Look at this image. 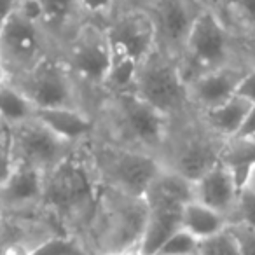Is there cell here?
<instances>
[{"mask_svg":"<svg viewBox=\"0 0 255 255\" xmlns=\"http://www.w3.org/2000/svg\"><path fill=\"white\" fill-rule=\"evenodd\" d=\"M102 189L86 142L77 143L74 150L44 177L40 215L54 224L60 233L82 241L96 212Z\"/></svg>","mask_w":255,"mask_h":255,"instance_id":"1","label":"cell"},{"mask_svg":"<svg viewBox=\"0 0 255 255\" xmlns=\"http://www.w3.org/2000/svg\"><path fill=\"white\" fill-rule=\"evenodd\" d=\"M95 117V135L161 159L170 136L171 119L133 89L103 96Z\"/></svg>","mask_w":255,"mask_h":255,"instance_id":"2","label":"cell"},{"mask_svg":"<svg viewBox=\"0 0 255 255\" xmlns=\"http://www.w3.org/2000/svg\"><path fill=\"white\" fill-rule=\"evenodd\" d=\"M145 199L103 187L96 212L82 243L88 255H116L124 248L140 245L145 231Z\"/></svg>","mask_w":255,"mask_h":255,"instance_id":"3","label":"cell"},{"mask_svg":"<svg viewBox=\"0 0 255 255\" xmlns=\"http://www.w3.org/2000/svg\"><path fill=\"white\" fill-rule=\"evenodd\" d=\"M93 168L102 187L145 198L150 184L164 168L157 156L119 145L98 135L86 140Z\"/></svg>","mask_w":255,"mask_h":255,"instance_id":"4","label":"cell"},{"mask_svg":"<svg viewBox=\"0 0 255 255\" xmlns=\"http://www.w3.org/2000/svg\"><path fill=\"white\" fill-rule=\"evenodd\" d=\"M226 138L213 133L194 109L171 121L170 136L161 156L164 168L196 182L219 163Z\"/></svg>","mask_w":255,"mask_h":255,"instance_id":"5","label":"cell"},{"mask_svg":"<svg viewBox=\"0 0 255 255\" xmlns=\"http://www.w3.org/2000/svg\"><path fill=\"white\" fill-rule=\"evenodd\" d=\"M84 93L89 112L95 116L103 100V84L112 61V47L105 23L89 19L77 33L58 51Z\"/></svg>","mask_w":255,"mask_h":255,"instance_id":"6","label":"cell"},{"mask_svg":"<svg viewBox=\"0 0 255 255\" xmlns=\"http://www.w3.org/2000/svg\"><path fill=\"white\" fill-rule=\"evenodd\" d=\"M147 222L140 247L156 255L163 243L182 227L184 206L194 199V182L163 168L145 194Z\"/></svg>","mask_w":255,"mask_h":255,"instance_id":"7","label":"cell"},{"mask_svg":"<svg viewBox=\"0 0 255 255\" xmlns=\"http://www.w3.org/2000/svg\"><path fill=\"white\" fill-rule=\"evenodd\" d=\"M178 61L189 82L205 72L245 60L236 39L227 32L213 9L205 7L196 14Z\"/></svg>","mask_w":255,"mask_h":255,"instance_id":"8","label":"cell"},{"mask_svg":"<svg viewBox=\"0 0 255 255\" xmlns=\"http://www.w3.org/2000/svg\"><path fill=\"white\" fill-rule=\"evenodd\" d=\"M133 91L171 121L192 110L180 61L161 49H156L140 63Z\"/></svg>","mask_w":255,"mask_h":255,"instance_id":"9","label":"cell"},{"mask_svg":"<svg viewBox=\"0 0 255 255\" xmlns=\"http://www.w3.org/2000/svg\"><path fill=\"white\" fill-rule=\"evenodd\" d=\"M37 110L81 109L89 112L84 93L58 53L49 54L37 67L19 77L11 79Z\"/></svg>","mask_w":255,"mask_h":255,"instance_id":"10","label":"cell"},{"mask_svg":"<svg viewBox=\"0 0 255 255\" xmlns=\"http://www.w3.org/2000/svg\"><path fill=\"white\" fill-rule=\"evenodd\" d=\"M54 53H58L56 47L39 19L21 9L0 26V65L9 81L26 74Z\"/></svg>","mask_w":255,"mask_h":255,"instance_id":"11","label":"cell"},{"mask_svg":"<svg viewBox=\"0 0 255 255\" xmlns=\"http://www.w3.org/2000/svg\"><path fill=\"white\" fill-rule=\"evenodd\" d=\"M16 164H26L47 173L74 150L77 143L61 138L37 116L7 126Z\"/></svg>","mask_w":255,"mask_h":255,"instance_id":"12","label":"cell"},{"mask_svg":"<svg viewBox=\"0 0 255 255\" xmlns=\"http://www.w3.org/2000/svg\"><path fill=\"white\" fill-rule=\"evenodd\" d=\"M110 47L131 56L136 63H143L157 49L154 23L143 7L116 12L105 23Z\"/></svg>","mask_w":255,"mask_h":255,"instance_id":"13","label":"cell"},{"mask_svg":"<svg viewBox=\"0 0 255 255\" xmlns=\"http://www.w3.org/2000/svg\"><path fill=\"white\" fill-rule=\"evenodd\" d=\"M142 7L154 23L157 49L180 58L198 11L189 0H147Z\"/></svg>","mask_w":255,"mask_h":255,"instance_id":"14","label":"cell"},{"mask_svg":"<svg viewBox=\"0 0 255 255\" xmlns=\"http://www.w3.org/2000/svg\"><path fill=\"white\" fill-rule=\"evenodd\" d=\"M247 68L248 65L245 61H236L191 79L187 82V93L192 109L208 112L233 100L238 95V88Z\"/></svg>","mask_w":255,"mask_h":255,"instance_id":"15","label":"cell"},{"mask_svg":"<svg viewBox=\"0 0 255 255\" xmlns=\"http://www.w3.org/2000/svg\"><path fill=\"white\" fill-rule=\"evenodd\" d=\"M58 231L44 215H4L0 217V255H32L46 240Z\"/></svg>","mask_w":255,"mask_h":255,"instance_id":"16","label":"cell"},{"mask_svg":"<svg viewBox=\"0 0 255 255\" xmlns=\"http://www.w3.org/2000/svg\"><path fill=\"white\" fill-rule=\"evenodd\" d=\"M46 173L26 164H16L0 189V212L4 215H40Z\"/></svg>","mask_w":255,"mask_h":255,"instance_id":"17","label":"cell"},{"mask_svg":"<svg viewBox=\"0 0 255 255\" xmlns=\"http://www.w3.org/2000/svg\"><path fill=\"white\" fill-rule=\"evenodd\" d=\"M37 19L60 51L91 16L82 7L81 0H33Z\"/></svg>","mask_w":255,"mask_h":255,"instance_id":"18","label":"cell"},{"mask_svg":"<svg viewBox=\"0 0 255 255\" xmlns=\"http://www.w3.org/2000/svg\"><path fill=\"white\" fill-rule=\"evenodd\" d=\"M240 191L241 189L234 175L222 163H217L212 170H208L194 182L196 201L222 213L229 219V222L233 219Z\"/></svg>","mask_w":255,"mask_h":255,"instance_id":"19","label":"cell"},{"mask_svg":"<svg viewBox=\"0 0 255 255\" xmlns=\"http://www.w3.org/2000/svg\"><path fill=\"white\" fill-rule=\"evenodd\" d=\"M35 116L72 143L86 142L96 131V117L81 109H42L37 110Z\"/></svg>","mask_w":255,"mask_h":255,"instance_id":"20","label":"cell"},{"mask_svg":"<svg viewBox=\"0 0 255 255\" xmlns=\"http://www.w3.org/2000/svg\"><path fill=\"white\" fill-rule=\"evenodd\" d=\"M210 7L241 51L255 44V0H213Z\"/></svg>","mask_w":255,"mask_h":255,"instance_id":"21","label":"cell"},{"mask_svg":"<svg viewBox=\"0 0 255 255\" xmlns=\"http://www.w3.org/2000/svg\"><path fill=\"white\" fill-rule=\"evenodd\" d=\"M250 107L252 103H248L247 100L236 95L233 100L217 107V109H212L208 112H199V116L213 133L227 140L240 133L241 126H243L245 119L250 112Z\"/></svg>","mask_w":255,"mask_h":255,"instance_id":"22","label":"cell"},{"mask_svg":"<svg viewBox=\"0 0 255 255\" xmlns=\"http://www.w3.org/2000/svg\"><path fill=\"white\" fill-rule=\"evenodd\" d=\"M231 226L229 219L224 217L222 213L215 212L210 206L203 205V203L189 201L184 206V213H182V229L191 233L196 240H206L215 234L226 231Z\"/></svg>","mask_w":255,"mask_h":255,"instance_id":"23","label":"cell"},{"mask_svg":"<svg viewBox=\"0 0 255 255\" xmlns=\"http://www.w3.org/2000/svg\"><path fill=\"white\" fill-rule=\"evenodd\" d=\"M219 163H222L234 175L241 189L255 164V136L238 135L227 138L222 147V152H220Z\"/></svg>","mask_w":255,"mask_h":255,"instance_id":"24","label":"cell"},{"mask_svg":"<svg viewBox=\"0 0 255 255\" xmlns=\"http://www.w3.org/2000/svg\"><path fill=\"white\" fill-rule=\"evenodd\" d=\"M138 67L140 65L131 56L112 49V61H110L105 84H103V96L116 95V93L123 91H131Z\"/></svg>","mask_w":255,"mask_h":255,"instance_id":"25","label":"cell"},{"mask_svg":"<svg viewBox=\"0 0 255 255\" xmlns=\"http://www.w3.org/2000/svg\"><path fill=\"white\" fill-rule=\"evenodd\" d=\"M35 116V107L11 82L0 84V119L7 126Z\"/></svg>","mask_w":255,"mask_h":255,"instance_id":"26","label":"cell"},{"mask_svg":"<svg viewBox=\"0 0 255 255\" xmlns=\"http://www.w3.org/2000/svg\"><path fill=\"white\" fill-rule=\"evenodd\" d=\"M32 255H88L82 241L70 234H54L46 240Z\"/></svg>","mask_w":255,"mask_h":255,"instance_id":"27","label":"cell"},{"mask_svg":"<svg viewBox=\"0 0 255 255\" xmlns=\"http://www.w3.org/2000/svg\"><path fill=\"white\" fill-rule=\"evenodd\" d=\"M198 254L199 255H241L238 241L234 238L231 227H227L226 231L215 234V236L199 241Z\"/></svg>","mask_w":255,"mask_h":255,"instance_id":"28","label":"cell"},{"mask_svg":"<svg viewBox=\"0 0 255 255\" xmlns=\"http://www.w3.org/2000/svg\"><path fill=\"white\" fill-rule=\"evenodd\" d=\"M198 248L199 240H196L191 233H187V231L180 227L177 233H173L164 241L163 247L157 250L156 255H189L198 254Z\"/></svg>","mask_w":255,"mask_h":255,"instance_id":"29","label":"cell"},{"mask_svg":"<svg viewBox=\"0 0 255 255\" xmlns=\"http://www.w3.org/2000/svg\"><path fill=\"white\" fill-rule=\"evenodd\" d=\"M231 224H240V226L255 229V192L241 189Z\"/></svg>","mask_w":255,"mask_h":255,"instance_id":"30","label":"cell"},{"mask_svg":"<svg viewBox=\"0 0 255 255\" xmlns=\"http://www.w3.org/2000/svg\"><path fill=\"white\" fill-rule=\"evenodd\" d=\"M12 170H14V157H12L11 142H9V131L0 136V189L11 177Z\"/></svg>","mask_w":255,"mask_h":255,"instance_id":"31","label":"cell"},{"mask_svg":"<svg viewBox=\"0 0 255 255\" xmlns=\"http://www.w3.org/2000/svg\"><path fill=\"white\" fill-rule=\"evenodd\" d=\"M81 4L91 19L102 23L109 21L114 12V0H81Z\"/></svg>","mask_w":255,"mask_h":255,"instance_id":"32","label":"cell"},{"mask_svg":"<svg viewBox=\"0 0 255 255\" xmlns=\"http://www.w3.org/2000/svg\"><path fill=\"white\" fill-rule=\"evenodd\" d=\"M229 227L238 241L240 254L241 255H255V229L240 226V224H231Z\"/></svg>","mask_w":255,"mask_h":255,"instance_id":"33","label":"cell"},{"mask_svg":"<svg viewBox=\"0 0 255 255\" xmlns=\"http://www.w3.org/2000/svg\"><path fill=\"white\" fill-rule=\"evenodd\" d=\"M238 96L247 100L252 105L255 103V67L247 68V72H245L243 79L240 82V88H238Z\"/></svg>","mask_w":255,"mask_h":255,"instance_id":"34","label":"cell"},{"mask_svg":"<svg viewBox=\"0 0 255 255\" xmlns=\"http://www.w3.org/2000/svg\"><path fill=\"white\" fill-rule=\"evenodd\" d=\"M23 0H0V26L19 9Z\"/></svg>","mask_w":255,"mask_h":255,"instance_id":"35","label":"cell"},{"mask_svg":"<svg viewBox=\"0 0 255 255\" xmlns=\"http://www.w3.org/2000/svg\"><path fill=\"white\" fill-rule=\"evenodd\" d=\"M238 135L240 136H255V103L250 107V112H248L247 119H245L243 126H241Z\"/></svg>","mask_w":255,"mask_h":255,"instance_id":"36","label":"cell"},{"mask_svg":"<svg viewBox=\"0 0 255 255\" xmlns=\"http://www.w3.org/2000/svg\"><path fill=\"white\" fill-rule=\"evenodd\" d=\"M147 0H114V12H121V11H128V9H135V7H142ZM110 16V18H112Z\"/></svg>","mask_w":255,"mask_h":255,"instance_id":"37","label":"cell"},{"mask_svg":"<svg viewBox=\"0 0 255 255\" xmlns=\"http://www.w3.org/2000/svg\"><path fill=\"white\" fill-rule=\"evenodd\" d=\"M243 60H245V63L248 65V67H255V44H252V46H248V47H245L243 51Z\"/></svg>","mask_w":255,"mask_h":255,"instance_id":"38","label":"cell"},{"mask_svg":"<svg viewBox=\"0 0 255 255\" xmlns=\"http://www.w3.org/2000/svg\"><path fill=\"white\" fill-rule=\"evenodd\" d=\"M116 255H145V252L142 250V247H140V245H135V247L124 248V250L117 252Z\"/></svg>","mask_w":255,"mask_h":255,"instance_id":"39","label":"cell"},{"mask_svg":"<svg viewBox=\"0 0 255 255\" xmlns=\"http://www.w3.org/2000/svg\"><path fill=\"white\" fill-rule=\"evenodd\" d=\"M241 189H248V191L255 192V164H254V168L250 170V173H248L247 180H245V185Z\"/></svg>","mask_w":255,"mask_h":255,"instance_id":"40","label":"cell"},{"mask_svg":"<svg viewBox=\"0 0 255 255\" xmlns=\"http://www.w3.org/2000/svg\"><path fill=\"white\" fill-rule=\"evenodd\" d=\"M189 2H191L196 11H201V9H205V7H210V4H212L213 0H189Z\"/></svg>","mask_w":255,"mask_h":255,"instance_id":"41","label":"cell"},{"mask_svg":"<svg viewBox=\"0 0 255 255\" xmlns=\"http://www.w3.org/2000/svg\"><path fill=\"white\" fill-rule=\"evenodd\" d=\"M9 81V75H7V72L4 70V67L0 65V84H4V82H7Z\"/></svg>","mask_w":255,"mask_h":255,"instance_id":"42","label":"cell"},{"mask_svg":"<svg viewBox=\"0 0 255 255\" xmlns=\"http://www.w3.org/2000/svg\"><path fill=\"white\" fill-rule=\"evenodd\" d=\"M5 129H7V124H5L4 121L0 119V136L4 135V133H5Z\"/></svg>","mask_w":255,"mask_h":255,"instance_id":"43","label":"cell"},{"mask_svg":"<svg viewBox=\"0 0 255 255\" xmlns=\"http://www.w3.org/2000/svg\"><path fill=\"white\" fill-rule=\"evenodd\" d=\"M91 255H114V254H91Z\"/></svg>","mask_w":255,"mask_h":255,"instance_id":"44","label":"cell"},{"mask_svg":"<svg viewBox=\"0 0 255 255\" xmlns=\"http://www.w3.org/2000/svg\"><path fill=\"white\" fill-rule=\"evenodd\" d=\"M189 255H199V254H189Z\"/></svg>","mask_w":255,"mask_h":255,"instance_id":"45","label":"cell"},{"mask_svg":"<svg viewBox=\"0 0 255 255\" xmlns=\"http://www.w3.org/2000/svg\"><path fill=\"white\" fill-rule=\"evenodd\" d=\"M0 217H2V212H0Z\"/></svg>","mask_w":255,"mask_h":255,"instance_id":"46","label":"cell"}]
</instances>
